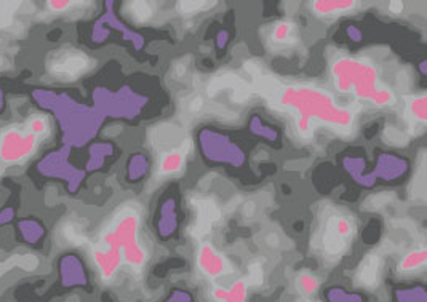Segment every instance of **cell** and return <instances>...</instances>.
I'll list each match as a JSON object with an SVG mask.
<instances>
[{
  "label": "cell",
  "mask_w": 427,
  "mask_h": 302,
  "mask_svg": "<svg viewBox=\"0 0 427 302\" xmlns=\"http://www.w3.org/2000/svg\"><path fill=\"white\" fill-rule=\"evenodd\" d=\"M95 62L89 55L77 48H60L50 53L45 67L50 77L61 82H74L85 75Z\"/></svg>",
  "instance_id": "6"
},
{
  "label": "cell",
  "mask_w": 427,
  "mask_h": 302,
  "mask_svg": "<svg viewBox=\"0 0 427 302\" xmlns=\"http://www.w3.org/2000/svg\"><path fill=\"white\" fill-rule=\"evenodd\" d=\"M331 75L339 93H354L357 98L370 99L378 90V75L370 62L359 58H339L331 67Z\"/></svg>",
  "instance_id": "3"
},
{
  "label": "cell",
  "mask_w": 427,
  "mask_h": 302,
  "mask_svg": "<svg viewBox=\"0 0 427 302\" xmlns=\"http://www.w3.org/2000/svg\"><path fill=\"white\" fill-rule=\"evenodd\" d=\"M355 234L354 218L344 211L326 213L325 219L320 224L318 247L325 255L339 256L348 250L350 240Z\"/></svg>",
  "instance_id": "5"
},
{
  "label": "cell",
  "mask_w": 427,
  "mask_h": 302,
  "mask_svg": "<svg viewBox=\"0 0 427 302\" xmlns=\"http://www.w3.org/2000/svg\"><path fill=\"white\" fill-rule=\"evenodd\" d=\"M218 5V2H202V0H192V2H178L177 9L181 15H196L199 11H205L210 10Z\"/></svg>",
  "instance_id": "18"
},
{
  "label": "cell",
  "mask_w": 427,
  "mask_h": 302,
  "mask_svg": "<svg viewBox=\"0 0 427 302\" xmlns=\"http://www.w3.org/2000/svg\"><path fill=\"white\" fill-rule=\"evenodd\" d=\"M140 213L133 208L118 210L109 225L93 245L92 256L104 281L114 279L122 259L128 266L140 269L146 264L148 253L140 243Z\"/></svg>",
  "instance_id": "1"
},
{
  "label": "cell",
  "mask_w": 427,
  "mask_h": 302,
  "mask_svg": "<svg viewBox=\"0 0 427 302\" xmlns=\"http://www.w3.org/2000/svg\"><path fill=\"white\" fill-rule=\"evenodd\" d=\"M406 111L410 112V116L414 122L424 123L426 122V96L421 94V96L411 98L406 104Z\"/></svg>",
  "instance_id": "17"
},
{
  "label": "cell",
  "mask_w": 427,
  "mask_h": 302,
  "mask_svg": "<svg viewBox=\"0 0 427 302\" xmlns=\"http://www.w3.org/2000/svg\"><path fill=\"white\" fill-rule=\"evenodd\" d=\"M248 283L253 286H258L262 283V269L260 264H251L250 274H248Z\"/></svg>",
  "instance_id": "21"
},
{
  "label": "cell",
  "mask_w": 427,
  "mask_h": 302,
  "mask_svg": "<svg viewBox=\"0 0 427 302\" xmlns=\"http://www.w3.org/2000/svg\"><path fill=\"white\" fill-rule=\"evenodd\" d=\"M282 104L290 106L298 112V131L301 135H309L311 118H322L339 127H348L353 122V116L346 109H338L328 93L314 88L290 86L280 94Z\"/></svg>",
  "instance_id": "2"
},
{
  "label": "cell",
  "mask_w": 427,
  "mask_h": 302,
  "mask_svg": "<svg viewBox=\"0 0 427 302\" xmlns=\"http://www.w3.org/2000/svg\"><path fill=\"white\" fill-rule=\"evenodd\" d=\"M426 257L427 255L424 248L410 251V253H406L400 259L397 266L399 272H418L419 269H423L426 266Z\"/></svg>",
  "instance_id": "12"
},
{
  "label": "cell",
  "mask_w": 427,
  "mask_h": 302,
  "mask_svg": "<svg viewBox=\"0 0 427 302\" xmlns=\"http://www.w3.org/2000/svg\"><path fill=\"white\" fill-rule=\"evenodd\" d=\"M28 128L33 131V133L40 138V140H45V138L50 136V131H52V125H50V118L43 114H34L30 116L26 121Z\"/></svg>",
  "instance_id": "15"
},
{
  "label": "cell",
  "mask_w": 427,
  "mask_h": 302,
  "mask_svg": "<svg viewBox=\"0 0 427 302\" xmlns=\"http://www.w3.org/2000/svg\"><path fill=\"white\" fill-rule=\"evenodd\" d=\"M248 285L243 280H237L231 288L215 286L211 291V298L216 302H245L247 301Z\"/></svg>",
  "instance_id": "10"
},
{
  "label": "cell",
  "mask_w": 427,
  "mask_h": 302,
  "mask_svg": "<svg viewBox=\"0 0 427 302\" xmlns=\"http://www.w3.org/2000/svg\"><path fill=\"white\" fill-rule=\"evenodd\" d=\"M40 141V138H37L26 123L9 125L0 130V165H20L29 160L35 154Z\"/></svg>",
  "instance_id": "4"
},
{
  "label": "cell",
  "mask_w": 427,
  "mask_h": 302,
  "mask_svg": "<svg viewBox=\"0 0 427 302\" xmlns=\"http://www.w3.org/2000/svg\"><path fill=\"white\" fill-rule=\"evenodd\" d=\"M61 237L65 240L66 245H71V247H80L87 242V234L84 225L74 221H69L66 224H62L61 228Z\"/></svg>",
  "instance_id": "13"
},
{
  "label": "cell",
  "mask_w": 427,
  "mask_h": 302,
  "mask_svg": "<svg viewBox=\"0 0 427 302\" xmlns=\"http://www.w3.org/2000/svg\"><path fill=\"white\" fill-rule=\"evenodd\" d=\"M127 9L130 11V16L140 23L149 21L155 11L154 4L150 2H128Z\"/></svg>",
  "instance_id": "16"
},
{
  "label": "cell",
  "mask_w": 427,
  "mask_h": 302,
  "mask_svg": "<svg viewBox=\"0 0 427 302\" xmlns=\"http://www.w3.org/2000/svg\"><path fill=\"white\" fill-rule=\"evenodd\" d=\"M382 272V261L378 255H368L357 270V283L365 288H376L379 285Z\"/></svg>",
  "instance_id": "8"
},
{
  "label": "cell",
  "mask_w": 427,
  "mask_h": 302,
  "mask_svg": "<svg viewBox=\"0 0 427 302\" xmlns=\"http://www.w3.org/2000/svg\"><path fill=\"white\" fill-rule=\"evenodd\" d=\"M200 108H202V99H200V98H194L191 101V103H189V109L192 112H197V111H200Z\"/></svg>",
  "instance_id": "24"
},
{
  "label": "cell",
  "mask_w": 427,
  "mask_h": 302,
  "mask_svg": "<svg viewBox=\"0 0 427 302\" xmlns=\"http://www.w3.org/2000/svg\"><path fill=\"white\" fill-rule=\"evenodd\" d=\"M307 302H314V301H307Z\"/></svg>",
  "instance_id": "25"
},
{
  "label": "cell",
  "mask_w": 427,
  "mask_h": 302,
  "mask_svg": "<svg viewBox=\"0 0 427 302\" xmlns=\"http://www.w3.org/2000/svg\"><path fill=\"white\" fill-rule=\"evenodd\" d=\"M370 101H372L376 108H384V106H391L395 103V94L391 90H387V88H382V90H376Z\"/></svg>",
  "instance_id": "20"
},
{
  "label": "cell",
  "mask_w": 427,
  "mask_h": 302,
  "mask_svg": "<svg viewBox=\"0 0 427 302\" xmlns=\"http://www.w3.org/2000/svg\"><path fill=\"white\" fill-rule=\"evenodd\" d=\"M80 5L79 2H47V9L53 13H62V11H67L74 7Z\"/></svg>",
  "instance_id": "22"
},
{
  "label": "cell",
  "mask_w": 427,
  "mask_h": 302,
  "mask_svg": "<svg viewBox=\"0 0 427 302\" xmlns=\"http://www.w3.org/2000/svg\"><path fill=\"white\" fill-rule=\"evenodd\" d=\"M294 33H296V24L293 21H277L271 30V42L274 45H287L293 40Z\"/></svg>",
  "instance_id": "14"
},
{
  "label": "cell",
  "mask_w": 427,
  "mask_h": 302,
  "mask_svg": "<svg viewBox=\"0 0 427 302\" xmlns=\"http://www.w3.org/2000/svg\"><path fill=\"white\" fill-rule=\"evenodd\" d=\"M357 7H359V2H354V0H326V2L316 0V2L311 4V10L314 11V15L317 16L346 13V11H350Z\"/></svg>",
  "instance_id": "9"
},
{
  "label": "cell",
  "mask_w": 427,
  "mask_h": 302,
  "mask_svg": "<svg viewBox=\"0 0 427 302\" xmlns=\"http://www.w3.org/2000/svg\"><path fill=\"white\" fill-rule=\"evenodd\" d=\"M405 9L404 2H389V11L394 15H400Z\"/></svg>",
  "instance_id": "23"
},
{
  "label": "cell",
  "mask_w": 427,
  "mask_h": 302,
  "mask_svg": "<svg viewBox=\"0 0 427 302\" xmlns=\"http://www.w3.org/2000/svg\"><path fill=\"white\" fill-rule=\"evenodd\" d=\"M320 286V281L316 275H312L309 272H304L298 276V288L303 291L304 294H312L316 293Z\"/></svg>",
  "instance_id": "19"
},
{
  "label": "cell",
  "mask_w": 427,
  "mask_h": 302,
  "mask_svg": "<svg viewBox=\"0 0 427 302\" xmlns=\"http://www.w3.org/2000/svg\"><path fill=\"white\" fill-rule=\"evenodd\" d=\"M197 267L205 276L215 280L223 275H228L231 264L213 245L204 243L197 251Z\"/></svg>",
  "instance_id": "7"
},
{
  "label": "cell",
  "mask_w": 427,
  "mask_h": 302,
  "mask_svg": "<svg viewBox=\"0 0 427 302\" xmlns=\"http://www.w3.org/2000/svg\"><path fill=\"white\" fill-rule=\"evenodd\" d=\"M184 160L186 155L181 150H170L162 155L160 163H159V172L163 176L170 174H178L181 169L184 168Z\"/></svg>",
  "instance_id": "11"
}]
</instances>
